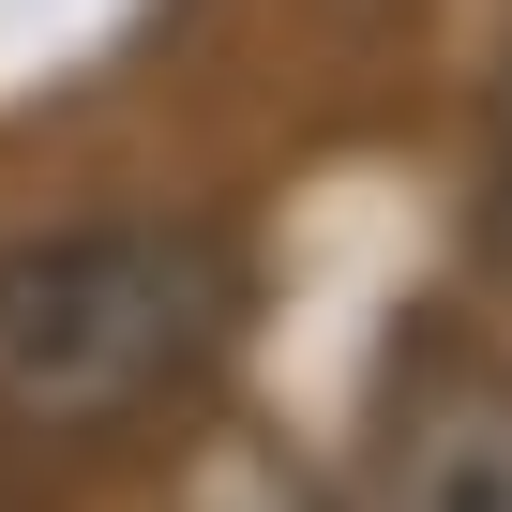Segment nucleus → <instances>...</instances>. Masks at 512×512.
I'll use <instances>...</instances> for the list:
<instances>
[{"mask_svg":"<svg viewBox=\"0 0 512 512\" xmlns=\"http://www.w3.org/2000/svg\"><path fill=\"white\" fill-rule=\"evenodd\" d=\"M377 512H512V377L407 362L377 407Z\"/></svg>","mask_w":512,"mask_h":512,"instance_id":"nucleus-2","label":"nucleus"},{"mask_svg":"<svg viewBox=\"0 0 512 512\" xmlns=\"http://www.w3.org/2000/svg\"><path fill=\"white\" fill-rule=\"evenodd\" d=\"M497 256H512V121H497Z\"/></svg>","mask_w":512,"mask_h":512,"instance_id":"nucleus-4","label":"nucleus"},{"mask_svg":"<svg viewBox=\"0 0 512 512\" xmlns=\"http://www.w3.org/2000/svg\"><path fill=\"white\" fill-rule=\"evenodd\" d=\"M226 347V241L196 226H46L0 256V422L106 437L196 392Z\"/></svg>","mask_w":512,"mask_h":512,"instance_id":"nucleus-1","label":"nucleus"},{"mask_svg":"<svg viewBox=\"0 0 512 512\" xmlns=\"http://www.w3.org/2000/svg\"><path fill=\"white\" fill-rule=\"evenodd\" d=\"M181 512H332L287 452H256V437H226V452H196V482H181Z\"/></svg>","mask_w":512,"mask_h":512,"instance_id":"nucleus-3","label":"nucleus"}]
</instances>
